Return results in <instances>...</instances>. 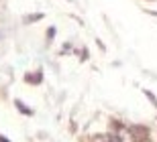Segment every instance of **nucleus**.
Returning <instances> with one entry per match:
<instances>
[{"label":"nucleus","instance_id":"f257e3e1","mask_svg":"<svg viewBox=\"0 0 157 142\" xmlns=\"http://www.w3.org/2000/svg\"><path fill=\"white\" fill-rule=\"evenodd\" d=\"M108 142H123L118 136H108Z\"/></svg>","mask_w":157,"mask_h":142}]
</instances>
